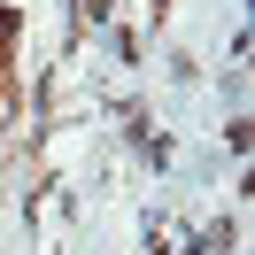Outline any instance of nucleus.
Masks as SVG:
<instances>
[{
    "label": "nucleus",
    "instance_id": "obj_1",
    "mask_svg": "<svg viewBox=\"0 0 255 255\" xmlns=\"http://www.w3.org/2000/svg\"><path fill=\"white\" fill-rule=\"evenodd\" d=\"M8 39H16V16H8V8H0V62H8Z\"/></svg>",
    "mask_w": 255,
    "mask_h": 255
}]
</instances>
